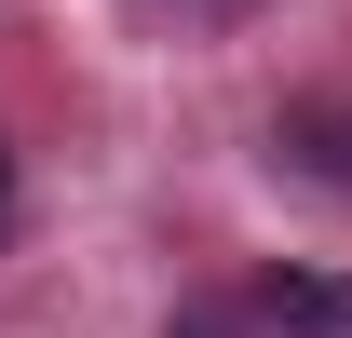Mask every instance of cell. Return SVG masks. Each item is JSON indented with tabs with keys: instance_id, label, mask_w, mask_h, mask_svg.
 <instances>
[{
	"instance_id": "cell-1",
	"label": "cell",
	"mask_w": 352,
	"mask_h": 338,
	"mask_svg": "<svg viewBox=\"0 0 352 338\" xmlns=\"http://www.w3.org/2000/svg\"><path fill=\"white\" fill-rule=\"evenodd\" d=\"M271 149H285L311 190H339V203H352V109H325V95H311V109H285V122H271Z\"/></svg>"
},
{
	"instance_id": "cell-2",
	"label": "cell",
	"mask_w": 352,
	"mask_h": 338,
	"mask_svg": "<svg viewBox=\"0 0 352 338\" xmlns=\"http://www.w3.org/2000/svg\"><path fill=\"white\" fill-rule=\"evenodd\" d=\"M271 325L285 338H352V271H285L271 284Z\"/></svg>"
},
{
	"instance_id": "cell-3",
	"label": "cell",
	"mask_w": 352,
	"mask_h": 338,
	"mask_svg": "<svg viewBox=\"0 0 352 338\" xmlns=\"http://www.w3.org/2000/svg\"><path fill=\"white\" fill-rule=\"evenodd\" d=\"M0 190H14V176H0Z\"/></svg>"
}]
</instances>
